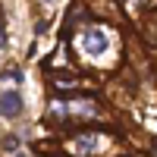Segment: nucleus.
<instances>
[{"label":"nucleus","mask_w":157,"mask_h":157,"mask_svg":"<svg viewBox=\"0 0 157 157\" xmlns=\"http://www.w3.org/2000/svg\"><path fill=\"white\" fill-rule=\"evenodd\" d=\"M22 113V94L19 91H0V116L16 120Z\"/></svg>","instance_id":"f257e3e1"},{"label":"nucleus","mask_w":157,"mask_h":157,"mask_svg":"<svg viewBox=\"0 0 157 157\" xmlns=\"http://www.w3.org/2000/svg\"><path fill=\"white\" fill-rule=\"evenodd\" d=\"M82 44H85V50L88 54H104V50H107V35H104L101 29H88L85 35H82Z\"/></svg>","instance_id":"f03ea898"},{"label":"nucleus","mask_w":157,"mask_h":157,"mask_svg":"<svg viewBox=\"0 0 157 157\" xmlns=\"http://www.w3.org/2000/svg\"><path fill=\"white\" fill-rule=\"evenodd\" d=\"M91 148H94V138H91V135H85V138H75V151H78V154H88Z\"/></svg>","instance_id":"7ed1b4c3"},{"label":"nucleus","mask_w":157,"mask_h":157,"mask_svg":"<svg viewBox=\"0 0 157 157\" xmlns=\"http://www.w3.org/2000/svg\"><path fill=\"white\" fill-rule=\"evenodd\" d=\"M16 145H19L16 135H6V138H3V148H6V151H16Z\"/></svg>","instance_id":"20e7f679"},{"label":"nucleus","mask_w":157,"mask_h":157,"mask_svg":"<svg viewBox=\"0 0 157 157\" xmlns=\"http://www.w3.org/2000/svg\"><path fill=\"white\" fill-rule=\"evenodd\" d=\"M3 78H10V82H22V75H19V69H10V72H3Z\"/></svg>","instance_id":"39448f33"},{"label":"nucleus","mask_w":157,"mask_h":157,"mask_svg":"<svg viewBox=\"0 0 157 157\" xmlns=\"http://www.w3.org/2000/svg\"><path fill=\"white\" fill-rule=\"evenodd\" d=\"M0 47H6V35H3V25H0Z\"/></svg>","instance_id":"423d86ee"},{"label":"nucleus","mask_w":157,"mask_h":157,"mask_svg":"<svg viewBox=\"0 0 157 157\" xmlns=\"http://www.w3.org/2000/svg\"><path fill=\"white\" fill-rule=\"evenodd\" d=\"M44 3H50V0H44Z\"/></svg>","instance_id":"0eeeda50"}]
</instances>
